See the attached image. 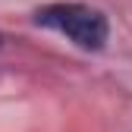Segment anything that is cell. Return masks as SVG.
I'll use <instances>...</instances> for the list:
<instances>
[{
    "label": "cell",
    "mask_w": 132,
    "mask_h": 132,
    "mask_svg": "<svg viewBox=\"0 0 132 132\" xmlns=\"http://www.w3.org/2000/svg\"><path fill=\"white\" fill-rule=\"evenodd\" d=\"M35 22L63 35L82 51H101L110 38L107 16L85 3H47L35 13Z\"/></svg>",
    "instance_id": "1"
}]
</instances>
